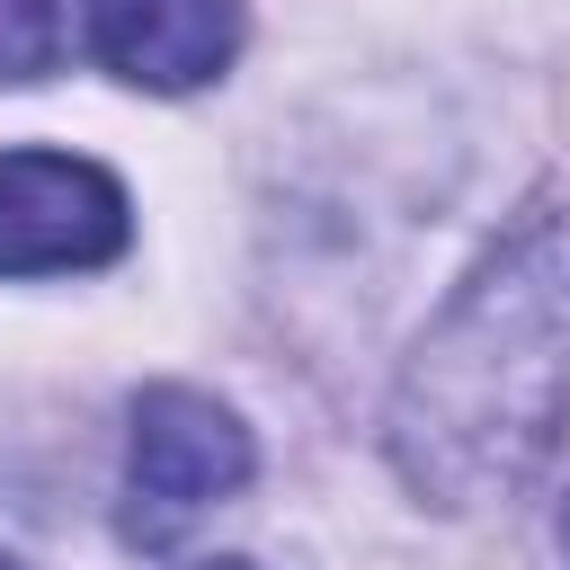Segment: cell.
<instances>
[{"label": "cell", "instance_id": "6da1fadb", "mask_svg": "<svg viewBox=\"0 0 570 570\" xmlns=\"http://www.w3.org/2000/svg\"><path fill=\"white\" fill-rule=\"evenodd\" d=\"M561 214H525L463 294L428 321L392 392V463L436 508H490L525 490L570 428V303Z\"/></svg>", "mask_w": 570, "mask_h": 570}, {"label": "cell", "instance_id": "7a4b0ae2", "mask_svg": "<svg viewBox=\"0 0 570 570\" xmlns=\"http://www.w3.org/2000/svg\"><path fill=\"white\" fill-rule=\"evenodd\" d=\"M249 428L196 392V383H151L134 401V454H125V543L169 552L205 508H223L249 481Z\"/></svg>", "mask_w": 570, "mask_h": 570}, {"label": "cell", "instance_id": "3957f363", "mask_svg": "<svg viewBox=\"0 0 570 570\" xmlns=\"http://www.w3.org/2000/svg\"><path fill=\"white\" fill-rule=\"evenodd\" d=\"M125 187L80 151H0V276H71L125 249Z\"/></svg>", "mask_w": 570, "mask_h": 570}, {"label": "cell", "instance_id": "277c9868", "mask_svg": "<svg viewBox=\"0 0 570 570\" xmlns=\"http://www.w3.org/2000/svg\"><path fill=\"white\" fill-rule=\"evenodd\" d=\"M89 53L134 89H205L240 53V0H89Z\"/></svg>", "mask_w": 570, "mask_h": 570}, {"label": "cell", "instance_id": "5b68a950", "mask_svg": "<svg viewBox=\"0 0 570 570\" xmlns=\"http://www.w3.org/2000/svg\"><path fill=\"white\" fill-rule=\"evenodd\" d=\"M62 45H71V9L62 0H0V80L53 71Z\"/></svg>", "mask_w": 570, "mask_h": 570}, {"label": "cell", "instance_id": "8992f818", "mask_svg": "<svg viewBox=\"0 0 570 570\" xmlns=\"http://www.w3.org/2000/svg\"><path fill=\"white\" fill-rule=\"evenodd\" d=\"M561 552H570V499H561Z\"/></svg>", "mask_w": 570, "mask_h": 570}, {"label": "cell", "instance_id": "52a82bcc", "mask_svg": "<svg viewBox=\"0 0 570 570\" xmlns=\"http://www.w3.org/2000/svg\"><path fill=\"white\" fill-rule=\"evenodd\" d=\"M214 570H258V561H214Z\"/></svg>", "mask_w": 570, "mask_h": 570}, {"label": "cell", "instance_id": "ba28073f", "mask_svg": "<svg viewBox=\"0 0 570 570\" xmlns=\"http://www.w3.org/2000/svg\"><path fill=\"white\" fill-rule=\"evenodd\" d=\"M0 570H27V561H9V552H0Z\"/></svg>", "mask_w": 570, "mask_h": 570}]
</instances>
